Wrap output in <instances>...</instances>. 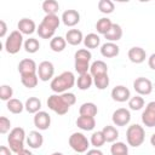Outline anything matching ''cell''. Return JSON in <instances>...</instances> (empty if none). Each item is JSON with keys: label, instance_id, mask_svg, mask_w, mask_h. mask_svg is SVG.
I'll use <instances>...</instances> for the list:
<instances>
[{"label": "cell", "instance_id": "obj_1", "mask_svg": "<svg viewBox=\"0 0 155 155\" xmlns=\"http://www.w3.org/2000/svg\"><path fill=\"white\" fill-rule=\"evenodd\" d=\"M75 84H76V80H75L74 74L71 71H63L62 74H59L58 76L51 80L50 87L54 93L62 94L67 92L68 90H70Z\"/></svg>", "mask_w": 155, "mask_h": 155}, {"label": "cell", "instance_id": "obj_2", "mask_svg": "<svg viewBox=\"0 0 155 155\" xmlns=\"http://www.w3.org/2000/svg\"><path fill=\"white\" fill-rule=\"evenodd\" d=\"M91 58H92V53L87 48H80L75 52V54H74V68L79 73V75L88 73L90 67H91L90 65Z\"/></svg>", "mask_w": 155, "mask_h": 155}, {"label": "cell", "instance_id": "obj_3", "mask_svg": "<svg viewBox=\"0 0 155 155\" xmlns=\"http://www.w3.org/2000/svg\"><path fill=\"white\" fill-rule=\"evenodd\" d=\"M24 140H25V132L22 127H15L10 131L7 142H8V148L13 153L17 154L24 149Z\"/></svg>", "mask_w": 155, "mask_h": 155}, {"label": "cell", "instance_id": "obj_4", "mask_svg": "<svg viewBox=\"0 0 155 155\" xmlns=\"http://www.w3.org/2000/svg\"><path fill=\"white\" fill-rule=\"evenodd\" d=\"M126 139H127L128 145H131V147L137 148V147L142 145L145 139V131H144L143 126H140L138 124L128 126V128L126 131Z\"/></svg>", "mask_w": 155, "mask_h": 155}, {"label": "cell", "instance_id": "obj_5", "mask_svg": "<svg viewBox=\"0 0 155 155\" xmlns=\"http://www.w3.org/2000/svg\"><path fill=\"white\" fill-rule=\"evenodd\" d=\"M22 45H24L23 34L19 30H13L10 33V35L5 41V50L10 54H16L22 48Z\"/></svg>", "mask_w": 155, "mask_h": 155}, {"label": "cell", "instance_id": "obj_6", "mask_svg": "<svg viewBox=\"0 0 155 155\" xmlns=\"http://www.w3.org/2000/svg\"><path fill=\"white\" fill-rule=\"evenodd\" d=\"M69 145L78 154H82V153H86L88 150L90 140L87 139V137L84 133H81V132H74L69 137Z\"/></svg>", "mask_w": 155, "mask_h": 155}, {"label": "cell", "instance_id": "obj_7", "mask_svg": "<svg viewBox=\"0 0 155 155\" xmlns=\"http://www.w3.org/2000/svg\"><path fill=\"white\" fill-rule=\"evenodd\" d=\"M47 107L58 115H65L70 108V105L63 99L62 94H51L47 99Z\"/></svg>", "mask_w": 155, "mask_h": 155}, {"label": "cell", "instance_id": "obj_8", "mask_svg": "<svg viewBox=\"0 0 155 155\" xmlns=\"http://www.w3.org/2000/svg\"><path fill=\"white\" fill-rule=\"evenodd\" d=\"M133 88L139 96H147V94H150L153 92L154 84L149 79L140 76L133 81Z\"/></svg>", "mask_w": 155, "mask_h": 155}, {"label": "cell", "instance_id": "obj_9", "mask_svg": "<svg viewBox=\"0 0 155 155\" xmlns=\"http://www.w3.org/2000/svg\"><path fill=\"white\" fill-rule=\"evenodd\" d=\"M111 120L115 126H126L131 121V113L126 108H119L113 113Z\"/></svg>", "mask_w": 155, "mask_h": 155}, {"label": "cell", "instance_id": "obj_10", "mask_svg": "<svg viewBox=\"0 0 155 155\" xmlns=\"http://www.w3.org/2000/svg\"><path fill=\"white\" fill-rule=\"evenodd\" d=\"M54 67L50 61H42L38 67V76L41 81H48L53 78Z\"/></svg>", "mask_w": 155, "mask_h": 155}, {"label": "cell", "instance_id": "obj_11", "mask_svg": "<svg viewBox=\"0 0 155 155\" xmlns=\"http://www.w3.org/2000/svg\"><path fill=\"white\" fill-rule=\"evenodd\" d=\"M142 122L147 127H155V101L147 104L142 113Z\"/></svg>", "mask_w": 155, "mask_h": 155}, {"label": "cell", "instance_id": "obj_12", "mask_svg": "<svg viewBox=\"0 0 155 155\" xmlns=\"http://www.w3.org/2000/svg\"><path fill=\"white\" fill-rule=\"evenodd\" d=\"M111 98L115 101V102H119V103H124L126 101H130L131 98V92L130 90L124 86V85H117L115 86L113 90H111Z\"/></svg>", "mask_w": 155, "mask_h": 155}, {"label": "cell", "instance_id": "obj_13", "mask_svg": "<svg viewBox=\"0 0 155 155\" xmlns=\"http://www.w3.org/2000/svg\"><path fill=\"white\" fill-rule=\"evenodd\" d=\"M50 125H51V116L48 115V113L40 110L34 115V126L38 130L45 131L50 127Z\"/></svg>", "mask_w": 155, "mask_h": 155}, {"label": "cell", "instance_id": "obj_14", "mask_svg": "<svg viewBox=\"0 0 155 155\" xmlns=\"http://www.w3.org/2000/svg\"><path fill=\"white\" fill-rule=\"evenodd\" d=\"M127 56H128V59H130L132 63H134V64H140V63H143V62L145 61V58H147V52H145L144 48H142V47H139V46H133V47H131V48L128 50Z\"/></svg>", "mask_w": 155, "mask_h": 155}, {"label": "cell", "instance_id": "obj_15", "mask_svg": "<svg viewBox=\"0 0 155 155\" xmlns=\"http://www.w3.org/2000/svg\"><path fill=\"white\" fill-rule=\"evenodd\" d=\"M18 71L21 75L24 74H36L38 73V65L35 61L30 58H24L18 63Z\"/></svg>", "mask_w": 155, "mask_h": 155}, {"label": "cell", "instance_id": "obj_16", "mask_svg": "<svg viewBox=\"0 0 155 155\" xmlns=\"http://www.w3.org/2000/svg\"><path fill=\"white\" fill-rule=\"evenodd\" d=\"M62 22L67 27H74L80 22V13L76 10H67L62 15Z\"/></svg>", "mask_w": 155, "mask_h": 155}, {"label": "cell", "instance_id": "obj_17", "mask_svg": "<svg viewBox=\"0 0 155 155\" xmlns=\"http://www.w3.org/2000/svg\"><path fill=\"white\" fill-rule=\"evenodd\" d=\"M17 28L22 34H25V35H30L38 29L36 25H35V22L33 19H30V18L19 19V22L17 24Z\"/></svg>", "mask_w": 155, "mask_h": 155}, {"label": "cell", "instance_id": "obj_18", "mask_svg": "<svg viewBox=\"0 0 155 155\" xmlns=\"http://www.w3.org/2000/svg\"><path fill=\"white\" fill-rule=\"evenodd\" d=\"M120 52V47L115 42H104L101 46V54L105 58H113L116 57Z\"/></svg>", "mask_w": 155, "mask_h": 155}, {"label": "cell", "instance_id": "obj_19", "mask_svg": "<svg viewBox=\"0 0 155 155\" xmlns=\"http://www.w3.org/2000/svg\"><path fill=\"white\" fill-rule=\"evenodd\" d=\"M65 41L71 46H78L84 42V35L79 29H69L65 34Z\"/></svg>", "mask_w": 155, "mask_h": 155}, {"label": "cell", "instance_id": "obj_20", "mask_svg": "<svg viewBox=\"0 0 155 155\" xmlns=\"http://www.w3.org/2000/svg\"><path fill=\"white\" fill-rule=\"evenodd\" d=\"M44 143V137L39 131H30L27 137V144L31 149H39L41 148Z\"/></svg>", "mask_w": 155, "mask_h": 155}, {"label": "cell", "instance_id": "obj_21", "mask_svg": "<svg viewBox=\"0 0 155 155\" xmlns=\"http://www.w3.org/2000/svg\"><path fill=\"white\" fill-rule=\"evenodd\" d=\"M76 126L82 131H92L96 127V120L92 116H82V115H80L76 119Z\"/></svg>", "mask_w": 155, "mask_h": 155}, {"label": "cell", "instance_id": "obj_22", "mask_svg": "<svg viewBox=\"0 0 155 155\" xmlns=\"http://www.w3.org/2000/svg\"><path fill=\"white\" fill-rule=\"evenodd\" d=\"M24 109L29 114H36L41 109V101L38 97H29L24 103Z\"/></svg>", "mask_w": 155, "mask_h": 155}, {"label": "cell", "instance_id": "obj_23", "mask_svg": "<svg viewBox=\"0 0 155 155\" xmlns=\"http://www.w3.org/2000/svg\"><path fill=\"white\" fill-rule=\"evenodd\" d=\"M104 38L109 41V42H115V41H119L121 38H122V28L116 24V23H113L110 30L104 35Z\"/></svg>", "mask_w": 155, "mask_h": 155}, {"label": "cell", "instance_id": "obj_24", "mask_svg": "<svg viewBox=\"0 0 155 155\" xmlns=\"http://www.w3.org/2000/svg\"><path fill=\"white\" fill-rule=\"evenodd\" d=\"M90 74L93 76L101 75V74H108V65L103 61H94L90 67Z\"/></svg>", "mask_w": 155, "mask_h": 155}, {"label": "cell", "instance_id": "obj_25", "mask_svg": "<svg viewBox=\"0 0 155 155\" xmlns=\"http://www.w3.org/2000/svg\"><path fill=\"white\" fill-rule=\"evenodd\" d=\"M93 84V78L90 73H86V74H81L79 75L78 80H76V85H78V88L81 90V91H86L88 90Z\"/></svg>", "mask_w": 155, "mask_h": 155}, {"label": "cell", "instance_id": "obj_26", "mask_svg": "<svg viewBox=\"0 0 155 155\" xmlns=\"http://www.w3.org/2000/svg\"><path fill=\"white\" fill-rule=\"evenodd\" d=\"M21 82L27 88H34V87H36L38 86V82H39L38 73L36 74H24V75H21Z\"/></svg>", "mask_w": 155, "mask_h": 155}, {"label": "cell", "instance_id": "obj_27", "mask_svg": "<svg viewBox=\"0 0 155 155\" xmlns=\"http://www.w3.org/2000/svg\"><path fill=\"white\" fill-rule=\"evenodd\" d=\"M79 113L82 116H92V117H94L97 115V113H98V109H97V105L94 103L87 102V103L81 104V107L79 109Z\"/></svg>", "mask_w": 155, "mask_h": 155}, {"label": "cell", "instance_id": "obj_28", "mask_svg": "<svg viewBox=\"0 0 155 155\" xmlns=\"http://www.w3.org/2000/svg\"><path fill=\"white\" fill-rule=\"evenodd\" d=\"M111 25H113V22H111L108 17H102V18H99V19L97 21V23H96L97 33H99V34H102V35H105V34L110 30Z\"/></svg>", "mask_w": 155, "mask_h": 155}, {"label": "cell", "instance_id": "obj_29", "mask_svg": "<svg viewBox=\"0 0 155 155\" xmlns=\"http://www.w3.org/2000/svg\"><path fill=\"white\" fill-rule=\"evenodd\" d=\"M103 134H104V138H105V142H109V143H114L117 137H119V131L116 130L115 126H110V125H107L103 127L102 130Z\"/></svg>", "mask_w": 155, "mask_h": 155}, {"label": "cell", "instance_id": "obj_30", "mask_svg": "<svg viewBox=\"0 0 155 155\" xmlns=\"http://www.w3.org/2000/svg\"><path fill=\"white\" fill-rule=\"evenodd\" d=\"M67 46V41H65V38H62V36H53L51 40H50V48L53 51V52H62Z\"/></svg>", "mask_w": 155, "mask_h": 155}, {"label": "cell", "instance_id": "obj_31", "mask_svg": "<svg viewBox=\"0 0 155 155\" xmlns=\"http://www.w3.org/2000/svg\"><path fill=\"white\" fill-rule=\"evenodd\" d=\"M99 44H101V38L94 33H90L84 38V45L87 50L88 48H97L99 46Z\"/></svg>", "mask_w": 155, "mask_h": 155}, {"label": "cell", "instance_id": "obj_32", "mask_svg": "<svg viewBox=\"0 0 155 155\" xmlns=\"http://www.w3.org/2000/svg\"><path fill=\"white\" fill-rule=\"evenodd\" d=\"M6 107H7V110L10 113H12V114H21L23 111V109H24V104L17 98H11L7 102Z\"/></svg>", "mask_w": 155, "mask_h": 155}, {"label": "cell", "instance_id": "obj_33", "mask_svg": "<svg viewBox=\"0 0 155 155\" xmlns=\"http://www.w3.org/2000/svg\"><path fill=\"white\" fill-rule=\"evenodd\" d=\"M42 10L45 15H56L59 10V4L56 0H45L42 2Z\"/></svg>", "mask_w": 155, "mask_h": 155}, {"label": "cell", "instance_id": "obj_34", "mask_svg": "<svg viewBox=\"0 0 155 155\" xmlns=\"http://www.w3.org/2000/svg\"><path fill=\"white\" fill-rule=\"evenodd\" d=\"M42 23L47 27H50L51 29L56 30L59 27L61 23V18L57 15H45V17L42 18Z\"/></svg>", "mask_w": 155, "mask_h": 155}, {"label": "cell", "instance_id": "obj_35", "mask_svg": "<svg viewBox=\"0 0 155 155\" xmlns=\"http://www.w3.org/2000/svg\"><path fill=\"white\" fill-rule=\"evenodd\" d=\"M109 76L108 74H101L97 76H93V84L98 90H105L109 86Z\"/></svg>", "mask_w": 155, "mask_h": 155}, {"label": "cell", "instance_id": "obj_36", "mask_svg": "<svg viewBox=\"0 0 155 155\" xmlns=\"http://www.w3.org/2000/svg\"><path fill=\"white\" fill-rule=\"evenodd\" d=\"M54 31H56V30H53V29H51L50 27L45 25L42 22L39 24V27H38V29H36V33L39 34V36H40L41 39H52L53 35H54Z\"/></svg>", "mask_w": 155, "mask_h": 155}, {"label": "cell", "instance_id": "obj_37", "mask_svg": "<svg viewBox=\"0 0 155 155\" xmlns=\"http://www.w3.org/2000/svg\"><path fill=\"white\" fill-rule=\"evenodd\" d=\"M24 50L28 52V53H35V52H38L39 51V48H40V42H39V40L38 39H35V38H29V39H27L25 41H24Z\"/></svg>", "mask_w": 155, "mask_h": 155}, {"label": "cell", "instance_id": "obj_38", "mask_svg": "<svg viewBox=\"0 0 155 155\" xmlns=\"http://www.w3.org/2000/svg\"><path fill=\"white\" fill-rule=\"evenodd\" d=\"M98 10L102 13H104V15H109V13H113L114 12L115 5L110 0H99L98 1Z\"/></svg>", "mask_w": 155, "mask_h": 155}, {"label": "cell", "instance_id": "obj_39", "mask_svg": "<svg viewBox=\"0 0 155 155\" xmlns=\"http://www.w3.org/2000/svg\"><path fill=\"white\" fill-rule=\"evenodd\" d=\"M111 155H120V154H128V147L124 142H114L110 147Z\"/></svg>", "mask_w": 155, "mask_h": 155}, {"label": "cell", "instance_id": "obj_40", "mask_svg": "<svg viewBox=\"0 0 155 155\" xmlns=\"http://www.w3.org/2000/svg\"><path fill=\"white\" fill-rule=\"evenodd\" d=\"M90 143H91L96 149L101 148V147L105 143V138H104L103 132H102V131L93 132V133H92V136H91V140H90Z\"/></svg>", "mask_w": 155, "mask_h": 155}, {"label": "cell", "instance_id": "obj_41", "mask_svg": "<svg viewBox=\"0 0 155 155\" xmlns=\"http://www.w3.org/2000/svg\"><path fill=\"white\" fill-rule=\"evenodd\" d=\"M128 107L131 110H140L143 107H144V99L142 96L137 94L134 97H131L130 101H128Z\"/></svg>", "mask_w": 155, "mask_h": 155}, {"label": "cell", "instance_id": "obj_42", "mask_svg": "<svg viewBox=\"0 0 155 155\" xmlns=\"http://www.w3.org/2000/svg\"><path fill=\"white\" fill-rule=\"evenodd\" d=\"M13 96V90L11 86L8 85H1L0 86V98L1 101H6L8 102Z\"/></svg>", "mask_w": 155, "mask_h": 155}, {"label": "cell", "instance_id": "obj_43", "mask_svg": "<svg viewBox=\"0 0 155 155\" xmlns=\"http://www.w3.org/2000/svg\"><path fill=\"white\" fill-rule=\"evenodd\" d=\"M10 128H11V121L6 116H1L0 117V133L5 134L10 131Z\"/></svg>", "mask_w": 155, "mask_h": 155}, {"label": "cell", "instance_id": "obj_44", "mask_svg": "<svg viewBox=\"0 0 155 155\" xmlns=\"http://www.w3.org/2000/svg\"><path fill=\"white\" fill-rule=\"evenodd\" d=\"M62 97H63V99L67 102V104H69L70 107L74 105L75 102H76V97H75V94L71 93V92H64V93H62Z\"/></svg>", "mask_w": 155, "mask_h": 155}, {"label": "cell", "instance_id": "obj_45", "mask_svg": "<svg viewBox=\"0 0 155 155\" xmlns=\"http://www.w3.org/2000/svg\"><path fill=\"white\" fill-rule=\"evenodd\" d=\"M6 31H7V25L5 21H0V38H4L6 35Z\"/></svg>", "mask_w": 155, "mask_h": 155}, {"label": "cell", "instance_id": "obj_46", "mask_svg": "<svg viewBox=\"0 0 155 155\" xmlns=\"http://www.w3.org/2000/svg\"><path fill=\"white\" fill-rule=\"evenodd\" d=\"M148 65L150 69L155 70V53H151L150 57L148 58Z\"/></svg>", "mask_w": 155, "mask_h": 155}, {"label": "cell", "instance_id": "obj_47", "mask_svg": "<svg viewBox=\"0 0 155 155\" xmlns=\"http://www.w3.org/2000/svg\"><path fill=\"white\" fill-rule=\"evenodd\" d=\"M12 153L13 151L8 147H6V145H2L0 148V155H12Z\"/></svg>", "mask_w": 155, "mask_h": 155}, {"label": "cell", "instance_id": "obj_48", "mask_svg": "<svg viewBox=\"0 0 155 155\" xmlns=\"http://www.w3.org/2000/svg\"><path fill=\"white\" fill-rule=\"evenodd\" d=\"M86 155H103V153L99 149H91L86 151Z\"/></svg>", "mask_w": 155, "mask_h": 155}, {"label": "cell", "instance_id": "obj_49", "mask_svg": "<svg viewBox=\"0 0 155 155\" xmlns=\"http://www.w3.org/2000/svg\"><path fill=\"white\" fill-rule=\"evenodd\" d=\"M17 155H33V154H31V151H30V150H28V149H25V148H24L23 150H21L19 153H17Z\"/></svg>", "mask_w": 155, "mask_h": 155}, {"label": "cell", "instance_id": "obj_50", "mask_svg": "<svg viewBox=\"0 0 155 155\" xmlns=\"http://www.w3.org/2000/svg\"><path fill=\"white\" fill-rule=\"evenodd\" d=\"M150 143H151V145L155 148V133L151 134V137H150Z\"/></svg>", "mask_w": 155, "mask_h": 155}, {"label": "cell", "instance_id": "obj_51", "mask_svg": "<svg viewBox=\"0 0 155 155\" xmlns=\"http://www.w3.org/2000/svg\"><path fill=\"white\" fill-rule=\"evenodd\" d=\"M51 155H63L62 153H59V151H56V153H52Z\"/></svg>", "mask_w": 155, "mask_h": 155}, {"label": "cell", "instance_id": "obj_52", "mask_svg": "<svg viewBox=\"0 0 155 155\" xmlns=\"http://www.w3.org/2000/svg\"><path fill=\"white\" fill-rule=\"evenodd\" d=\"M120 155H128V154H120Z\"/></svg>", "mask_w": 155, "mask_h": 155}, {"label": "cell", "instance_id": "obj_53", "mask_svg": "<svg viewBox=\"0 0 155 155\" xmlns=\"http://www.w3.org/2000/svg\"><path fill=\"white\" fill-rule=\"evenodd\" d=\"M154 88H155V84H154Z\"/></svg>", "mask_w": 155, "mask_h": 155}, {"label": "cell", "instance_id": "obj_54", "mask_svg": "<svg viewBox=\"0 0 155 155\" xmlns=\"http://www.w3.org/2000/svg\"><path fill=\"white\" fill-rule=\"evenodd\" d=\"M76 155H78V154H76Z\"/></svg>", "mask_w": 155, "mask_h": 155}]
</instances>
